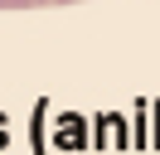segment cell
I'll return each instance as SVG.
<instances>
[{
    "instance_id": "cell-1",
    "label": "cell",
    "mask_w": 160,
    "mask_h": 155,
    "mask_svg": "<svg viewBox=\"0 0 160 155\" xmlns=\"http://www.w3.org/2000/svg\"><path fill=\"white\" fill-rule=\"evenodd\" d=\"M0 10H29V0H0Z\"/></svg>"
},
{
    "instance_id": "cell-2",
    "label": "cell",
    "mask_w": 160,
    "mask_h": 155,
    "mask_svg": "<svg viewBox=\"0 0 160 155\" xmlns=\"http://www.w3.org/2000/svg\"><path fill=\"white\" fill-rule=\"evenodd\" d=\"M53 5H78V0H53Z\"/></svg>"
},
{
    "instance_id": "cell-3",
    "label": "cell",
    "mask_w": 160,
    "mask_h": 155,
    "mask_svg": "<svg viewBox=\"0 0 160 155\" xmlns=\"http://www.w3.org/2000/svg\"><path fill=\"white\" fill-rule=\"evenodd\" d=\"M29 5H53V0H29Z\"/></svg>"
}]
</instances>
